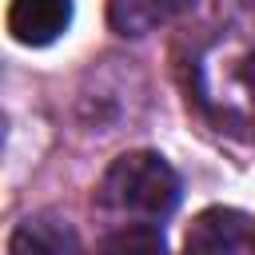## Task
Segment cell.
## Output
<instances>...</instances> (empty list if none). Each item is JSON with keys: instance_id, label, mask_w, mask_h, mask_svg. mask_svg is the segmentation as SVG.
Listing matches in <instances>:
<instances>
[{"instance_id": "1", "label": "cell", "mask_w": 255, "mask_h": 255, "mask_svg": "<svg viewBox=\"0 0 255 255\" xmlns=\"http://www.w3.org/2000/svg\"><path fill=\"white\" fill-rule=\"evenodd\" d=\"M96 199L108 211L139 215V219L155 223V219L175 211V203H179V175L155 151H128V155L112 159V167L100 179Z\"/></svg>"}, {"instance_id": "2", "label": "cell", "mask_w": 255, "mask_h": 255, "mask_svg": "<svg viewBox=\"0 0 255 255\" xmlns=\"http://www.w3.org/2000/svg\"><path fill=\"white\" fill-rule=\"evenodd\" d=\"M72 24V0H12L8 8V32L16 44L44 48L60 40Z\"/></svg>"}, {"instance_id": "3", "label": "cell", "mask_w": 255, "mask_h": 255, "mask_svg": "<svg viewBox=\"0 0 255 255\" xmlns=\"http://www.w3.org/2000/svg\"><path fill=\"white\" fill-rule=\"evenodd\" d=\"M247 239V215L231 207H207L195 215L183 239V255H239Z\"/></svg>"}, {"instance_id": "4", "label": "cell", "mask_w": 255, "mask_h": 255, "mask_svg": "<svg viewBox=\"0 0 255 255\" xmlns=\"http://www.w3.org/2000/svg\"><path fill=\"white\" fill-rule=\"evenodd\" d=\"M8 255H80V239L60 215H28L8 235Z\"/></svg>"}, {"instance_id": "5", "label": "cell", "mask_w": 255, "mask_h": 255, "mask_svg": "<svg viewBox=\"0 0 255 255\" xmlns=\"http://www.w3.org/2000/svg\"><path fill=\"white\" fill-rule=\"evenodd\" d=\"M104 255H163V231L147 223H128L104 239Z\"/></svg>"}, {"instance_id": "6", "label": "cell", "mask_w": 255, "mask_h": 255, "mask_svg": "<svg viewBox=\"0 0 255 255\" xmlns=\"http://www.w3.org/2000/svg\"><path fill=\"white\" fill-rule=\"evenodd\" d=\"M243 92H247V104H251V120H255V56L251 60H243Z\"/></svg>"}]
</instances>
